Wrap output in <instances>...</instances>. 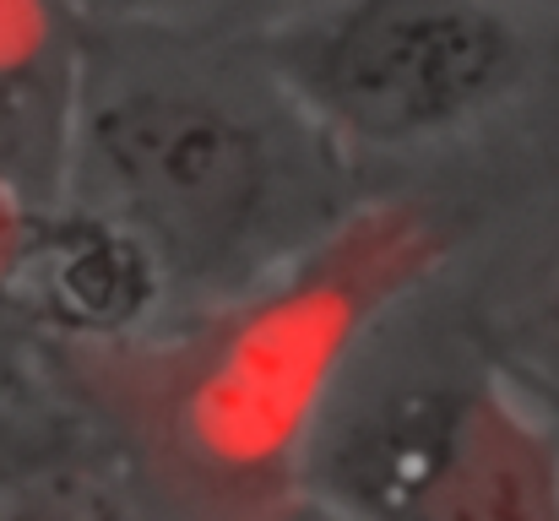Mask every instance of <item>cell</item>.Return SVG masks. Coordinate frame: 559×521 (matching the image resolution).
I'll list each match as a JSON object with an SVG mask.
<instances>
[{"mask_svg":"<svg viewBox=\"0 0 559 521\" xmlns=\"http://www.w3.org/2000/svg\"><path fill=\"white\" fill-rule=\"evenodd\" d=\"M55 206L109 234L175 327L266 288L370 201L250 27L87 22Z\"/></svg>","mask_w":559,"mask_h":521,"instance_id":"1","label":"cell"},{"mask_svg":"<svg viewBox=\"0 0 559 521\" xmlns=\"http://www.w3.org/2000/svg\"><path fill=\"white\" fill-rule=\"evenodd\" d=\"M418 288L337 358L288 495L354 521H559L555 407L473 327L424 310Z\"/></svg>","mask_w":559,"mask_h":521,"instance_id":"2","label":"cell"},{"mask_svg":"<svg viewBox=\"0 0 559 521\" xmlns=\"http://www.w3.org/2000/svg\"><path fill=\"white\" fill-rule=\"evenodd\" d=\"M435 223L402 206H359L299 267L266 288L175 321L180 369L169 380V435L180 457L217 489H277L321 386L374 316L424 283Z\"/></svg>","mask_w":559,"mask_h":521,"instance_id":"3","label":"cell"},{"mask_svg":"<svg viewBox=\"0 0 559 521\" xmlns=\"http://www.w3.org/2000/svg\"><path fill=\"white\" fill-rule=\"evenodd\" d=\"M533 0H288L250 27L288 98L359 169L445 153L544 71Z\"/></svg>","mask_w":559,"mask_h":521,"instance_id":"4","label":"cell"},{"mask_svg":"<svg viewBox=\"0 0 559 521\" xmlns=\"http://www.w3.org/2000/svg\"><path fill=\"white\" fill-rule=\"evenodd\" d=\"M82 44L71 0H0V185L33 206L60 201Z\"/></svg>","mask_w":559,"mask_h":521,"instance_id":"5","label":"cell"},{"mask_svg":"<svg viewBox=\"0 0 559 521\" xmlns=\"http://www.w3.org/2000/svg\"><path fill=\"white\" fill-rule=\"evenodd\" d=\"M82 473V451L60 413L38 407L27 391L0 396V517L22 511L33 495H55Z\"/></svg>","mask_w":559,"mask_h":521,"instance_id":"6","label":"cell"},{"mask_svg":"<svg viewBox=\"0 0 559 521\" xmlns=\"http://www.w3.org/2000/svg\"><path fill=\"white\" fill-rule=\"evenodd\" d=\"M55 206H33L0 185V396L22 391V338L33 321V261Z\"/></svg>","mask_w":559,"mask_h":521,"instance_id":"7","label":"cell"},{"mask_svg":"<svg viewBox=\"0 0 559 521\" xmlns=\"http://www.w3.org/2000/svg\"><path fill=\"white\" fill-rule=\"evenodd\" d=\"M87 22H201V27H245L239 11L250 0H71Z\"/></svg>","mask_w":559,"mask_h":521,"instance_id":"8","label":"cell"},{"mask_svg":"<svg viewBox=\"0 0 559 521\" xmlns=\"http://www.w3.org/2000/svg\"><path fill=\"white\" fill-rule=\"evenodd\" d=\"M500 353H506L533 386H544V391L559 396V283L538 299V310L522 321V332L500 347Z\"/></svg>","mask_w":559,"mask_h":521,"instance_id":"9","label":"cell"},{"mask_svg":"<svg viewBox=\"0 0 559 521\" xmlns=\"http://www.w3.org/2000/svg\"><path fill=\"white\" fill-rule=\"evenodd\" d=\"M538 391H544V386H538ZM544 402H549V407H555V418H559V396H555V391H544Z\"/></svg>","mask_w":559,"mask_h":521,"instance_id":"10","label":"cell"},{"mask_svg":"<svg viewBox=\"0 0 559 521\" xmlns=\"http://www.w3.org/2000/svg\"><path fill=\"white\" fill-rule=\"evenodd\" d=\"M533 5H544V11H555L559 16V0H533Z\"/></svg>","mask_w":559,"mask_h":521,"instance_id":"11","label":"cell"}]
</instances>
